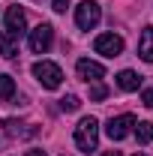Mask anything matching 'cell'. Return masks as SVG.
<instances>
[{
  "mask_svg": "<svg viewBox=\"0 0 153 156\" xmlns=\"http://www.w3.org/2000/svg\"><path fill=\"white\" fill-rule=\"evenodd\" d=\"M135 138L141 141V144H150L153 141V123H147V120H141V123H135Z\"/></svg>",
  "mask_w": 153,
  "mask_h": 156,
  "instance_id": "5bb4252c",
  "label": "cell"
},
{
  "mask_svg": "<svg viewBox=\"0 0 153 156\" xmlns=\"http://www.w3.org/2000/svg\"><path fill=\"white\" fill-rule=\"evenodd\" d=\"M54 42V27L51 24H39L36 30H30V51L33 54H45Z\"/></svg>",
  "mask_w": 153,
  "mask_h": 156,
  "instance_id": "277c9868",
  "label": "cell"
},
{
  "mask_svg": "<svg viewBox=\"0 0 153 156\" xmlns=\"http://www.w3.org/2000/svg\"><path fill=\"white\" fill-rule=\"evenodd\" d=\"M33 75L39 78V84H42L45 90H57L60 81H63L60 66H57V63H51V60H39V63H33Z\"/></svg>",
  "mask_w": 153,
  "mask_h": 156,
  "instance_id": "7a4b0ae2",
  "label": "cell"
},
{
  "mask_svg": "<svg viewBox=\"0 0 153 156\" xmlns=\"http://www.w3.org/2000/svg\"><path fill=\"white\" fill-rule=\"evenodd\" d=\"M6 33L15 36V39H21L27 33V15H24L21 6H9L6 9Z\"/></svg>",
  "mask_w": 153,
  "mask_h": 156,
  "instance_id": "8992f818",
  "label": "cell"
},
{
  "mask_svg": "<svg viewBox=\"0 0 153 156\" xmlns=\"http://www.w3.org/2000/svg\"><path fill=\"white\" fill-rule=\"evenodd\" d=\"M138 54L144 63H153V27H144L141 30V39H138Z\"/></svg>",
  "mask_w": 153,
  "mask_h": 156,
  "instance_id": "30bf717a",
  "label": "cell"
},
{
  "mask_svg": "<svg viewBox=\"0 0 153 156\" xmlns=\"http://www.w3.org/2000/svg\"><path fill=\"white\" fill-rule=\"evenodd\" d=\"M141 102H144L147 108H153V87H147V90H144V96H141Z\"/></svg>",
  "mask_w": 153,
  "mask_h": 156,
  "instance_id": "e0dca14e",
  "label": "cell"
},
{
  "mask_svg": "<svg viewBox=\"0 0 153 156\" xmlns=\"http://www.w3.org/2000/svg\"><path fill=\"white\" fill-rule=\"evenodd\" d=\"M96 54H102V57H117L120 51H123V39L117 36V33H99L93 42Z\"/></svg>",
  "mask_w": 153,
  "mask_h": 156,
  "instance_id": "5b68a950",
  "label": "cell"
},
{
  "mask_svg": "<svg viewBox=\"0 0 153 156\" xmlns=\"http://www.w3.org/2000/svg\"><path fill=\"white\" fill-rule=\"evenodd\" d=\"M24 156H48V153H45V150H27Z\"/></svg>",
  "mask_w": 153,
  "mask_h": 156,
  "instance_id": "d6986e66",
  "label": "cell"
},
{
  "mask_svg": "<svg viewBox=\"0 0 153 156\" xmlns=\"http://www.w3.org/2000/svg\"><path fill=\"white\" fill-rule=\"evenodd\" d=\"M102 156H120V153H117V150H108V153H102Z\"/></svg>",
  "mask_w": 153,
  "mask_h": 156,
  "instance_id": "ffe728a7",
  "label": "cell"
},
{
  "mask_svg": "<svg viewBox=\"0 0 153 156\" xmlns=\"http://www.w3.org/2000/svg\"><path fill=\"white\" fill-rule=\"evenodd\" d=\"M99 144V123L96 117H81L75 126V147L81 153H93Z\"/></svg>",
  "mask_w": 153,
  "mask_h": 156,
  "instance_id": "6da1fadb",
  "label": "cell"
},
{
  "mask_svg": "<svg viewBox=\"0 0 153 156\" xmlns=\"http://www.w3.org/2000/svg\"><path fill=\"white\" fill-rule=\"evenodd\" d=\"M0 54H3V57H15V54H18V39L9 36L6 30L0 33Z\"/></svg>",
  "mask_w": 153,
  "mask_h": 156,
  "instance_id": "7c38bea8",
  "label": "cell"
},
{
  "mask_svg": "<svg viewBox=\"0 0 153 156\" xmlns=\"http://www.w3.org/2000/svg\"><path fill=\"white\" fill-rule=\"evenodd\" d=\"M0 126H3V132H6L9 138H33V135L39 132L36 126H30V123H21V120H3Z\"/></svg>",
  "mask_w": 153,
  "mask_h": 156,
  "instance_id": "ba28073f",
  "label": "cell"
},
{
  "mask_svg": "<svg viewBox=\"0 0 153 156\" xmlns=\"http://www.w3.org/2000/svg\"><path fill=\"white\" fill-rule=\"evenodd\" d=\"M99 18H102V9H99V3H93V0H84V3L75 6V24L81 30H93L96 24H99Z\"/></svg>",
  "mask_w": 153,
  "mask_h": 156,
  "instance_id": "3957f363",
  "label": "cell"
},
{
  "mask_svg": "<svg viewBox=\"0 0 153 156\" xmlns=\"http://www.w3.org/2000/svg\"><path fill=\"white\" fill-rule=\"evenodd\" d=\"M117 87H120V90H138V87H141V75L132 72V69H123V72L117 75Z\"/></svg>",
  "mask_w": 153,
  "mask_h": 156,
  "instance_id": "8fae6325",
  "label": "cell"
},
{
  "mask_svg": "<svg viewBox=\"0 0 153 156\" xmlns=\"http://www.w3.org/2000/svg\"><path fill=\"white\" fill-rule=\"evenodd\" d=\"M51 6H54V12H66V6H69V0H54Z\"/></svg>",
  "mask_w": 153,
  "mask_h": 156,
  "instance_id": "ac0fdd59",
  "label": "cell"
},
{
  "mask_svg": "<svg viewBox=\"0 0 153 156\" xmlns=\"http://www.w3.org/2000/svg\"><path fill=\"white\" fill-rule=\"evenodd\" d=\"M78 78H81V81H87V84H90V81H99V78L105 75V69H102V63H96V60H78Z\"/></svg>",
  "mask_w": 153,
  "mask_h": 156,
  "instance_id": "9c48e42d",
  "label": "cell"
},
{
  "mask_svg": "<svg viewBox=\"0 0 153 156\" xmlns=\"http://www.w3.org/2000/svg\"><path fill=\"white\" fill-rule=\"evenodd\" d=\"M60 108H63V111H78V108H81V99H78L75 93H66V96L60 99Z\"/></svg>",
  "mask_w": 153,
  "mask_h": 156,
  "instance_id": "9a60e30c",
  "label": "cell"
},
{
  "mask_svg": "<svg viewBox=\"0 0 153 156\" xmlns=\"http://www.w3.org/2000/svg\"><path fill=\"white\" fill-rule=\"evenodd\" d=\"M105 96H108V87L99 84V81H93V87H90V99H93V102H102Z\"/></svg>",
  "mask_w": 153,
  "mask_h": 156,
  "instance_id": "2e32d148",
  "label": "cell"
},
{
  "mask_svg": "<svg viewBox=\"0 0 153 156\" xmlns=\"http://www.w3.org/2000/svg\"><path fill=\"white\" fill-rule=\"evenodd\" d=\"M135 156H144V153H135Z\"/></svg>",
  "mask_w": 153,
  "mask_h": 156,
  "instance_id": "44dd1931",
  "label": "cell"
},
{
  "mask_svg": "<svg viewBox=\"0 0 153 156\" xmlns=\"http://www.w3.org/2000/svg\"><path fill=\"white\" fill-rule=\"evenodd\" d=\"M12 96H15V78L0 75V102H9Z\"/></svg>",
  "mask_w": 153,
  "mask_h": 156,
  "instance_id": "4fadbf2b",
  "label": "cell"
},
{
  "mask_svg": "<svg viewBox=\"0 0 153 156\" xmlns=\"http://www.w3.org/2000/svg\"><path fill=\"white\" fill-rule=\"evenodd\" d=\"M132 126H135V117L132 114H120V117H111V120H108L105 132H108L111 141H120V138H126L129 132H132Z\"/></svg>",
  "mask_w": 153,
  "mask_h": 156,
  "instance_id": "52a82bcc",
  "label": "cell"
}]
</instances>
